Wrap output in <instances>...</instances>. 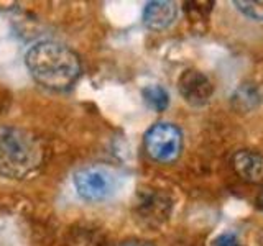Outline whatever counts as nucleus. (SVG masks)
I'll use <instances>...</instances> for the list:
<instances>
[{"label":"nucleus","mask_w":263,"mask_h":246,"mask_svg":"<svg viewBox=\"0 0 263 246\" xmlns=\"http://www.w3.org/2000/svg\"><path fill=\"white\" fill-rule=\"evenodd\" d=\"M25 64L40 86L66 90L78 80L81 61L78 54L58 41H38L25 54Z\"/></svg>","instance_id":"obj_1"},{"label":"nucleus","mask_w":263,"mask_h":246,"mask_svg":"<svg viewBox=\"0 0 263 246\" xmlns=\"http://www.w3.org/2000/svg\"><path fill=\"white\" fill-rule=\"evenodd\" d=\"M41 161L36 138L18 127H0V176L22 179Z\"/></svg>","instance_id":"obj_2"},{"label":"nucleus","mask_w":263,"mask_h":246,"mask_svg":"<svg viewBox=\"0 0 263 246\" xmlns=\"http://www.w3.org/2000/svg\"><path fill=\"white\" fill-rule=\"evenodd\" d=\"M72 186L82 200L104 202L117 192L119 177L114 169L96 164V166L81 168L74 172Z\"/></svg>","instance_id":"obj_3"},{"label":"nucleus","mask_w":263,"mask_h":246,"mask_svg":"<svg viewBox=\"0 0 263 246\" xmlns=\"http://www.w3.org/2000/svg\"><path fill=\"white\" fill-rule=\"evenodd\" d=\"M145 151L156 162L168 164L179 158L183 150V133L168 121H158L146 130L143 138Z\"/></svg>","instance_id":"obj_4"},{"label":"nucleus","mask_w":263,"mask_h":246,"mask_svg":"<svg viewBox=\"0 0 263 246\" xmlns=\"http://www.w3.org/2000/svg\"><path fill=\"white\" fill-rule=\"evenodd\" d=\"M178 90L186 104L191 107H204L211 100L214 86L204 72L197 69H186L178 79Z\"/></svg>","instance_id":"obj_5"},{"label":"nucleus","mask_w":263,"mask_h":246,"mask_svg":"<svg viewBox=\"0 0 263 246\" xmlns=\"http://www.w3.org/2000/svg\"><path fill=\"white\" fill-rule=\"evenodd\" d=\"M138 197H140V200L137 203L138 217L142 218L145 223L155 227V225L163 223V221L170 217L173 202L168 194L152 189V191L142 192V195L138 194Z\"/></svg>","instance_id":"obj_6"},{"label":"nucleus","mask_w":263,"mask_h":246,"mask_svg":"<svg viewBox=\"0 0 263 246\" xmlns=\"http://www.w3.org/2000/svg\"><path fill=\"white\" fill-rule=\"evenodd\" d=\"M178 18V7L168 0H155L148 2L143 10V23L153 31H163L170 28Z\"/></svg>","instance_id":"obj_7"},{"label":"nucleus","mask_w":263,"mask_h":246,"mask_svg":"<svg viewBox=\"0 0 263 246\" xmlns=\"http://www.w3.org/2000/svg\"><path fill=\"white\" fill-rule=\"evenodd\" d=\"M232 166L243 180L250 184L263 182V156L252 150H240L232 156Z\"/></svg>","instance_id":"obj_8"},{"label":"nucleus","mask_w":263,"mask_h":246,"mask_svg":"<svg viewBox=\"0 0 263 246\" xmlns=\"http://www.w3.org/2000/svg\"><path fill=\"white\" fill-rule=\"evenodd\" d=\"M143 102L148 109L153 112H164L170 105V94L168 90L160 84H150L142 89Z\"/></svg>","instance_id":"obj_9"},{"label":"nucleus","mask_w":263,"mask_h":246,"mask_svg":"<svg viewBox=\"0 0 263 246\" xmlns=\"http://www.w3.org/2000/svg\"><path fill=\"white\" fill-rule=\"evenodd\" d=\"M258 94H257V90H255L253 87L250 86H242V87H238L234 95H232V104L235 109L238 110H243V112H249L252 110L255 105L258 104Z\"/></svg>","instance_id":"obj_10"},{"label":"nucleus","mask_w":263,"mask_h":246,"mask_svg":"<svg viewBox=\"0 0 263 246\" xmlns=\"http://www.w3.org/2000/svg\"><path fill=\"white\" fill-rule=\"evenodd\" d=\"M104 238L101 233L90 228H76L71 232L69 244L71 246H102Z\"/></svg>","instance_id":"obj_11"},{"label":"nucleus","mask_w":263,"mask_h":246,"mask_svg":"<svg viewBox=\"0 0 263 246\" xmlns=\"http://www.w3.org/2000/svg\"><path fill=\"white\" fill-rule=\"evenodd\" d=\"M232 4L250 20L263 22V0H234Z\"/></svg>","instance_id":"obj_12"},{"label":"nucleus","mask_w":263,"mask_h":246,"mask_svg":"<svg viewBox=\"0 0 263 246\" xmlns=\"http://www.w3.org/2000/svg\"><path fill=\"white\" fill-rule=\"evenodd\" d=\"M212 5L214 2H187L186 12L189 13V16H191L193 20L199 18V16L205 18V16L212 12Z\"/></svg>","instance_id":"obj_13"},{"label":"nucleus","mask_w":263,"mask_h":246,"mask_svg":"<svg viewBox=\"0 0 263 246\" xmlns=\"http://www.w3.org/2000/svg\"><path fill=\"white\" fill-rule=\"evenodd\" d=\"M212 246H238V240L234 233H222L212 241Z\"/></svg>","instance_id":"obj_14"},{"label":"nucleus","mask_w":263,"mask_h":246,"mask_svg":"<svg viewBox=\"0 0 263 246\" xmlns=\"http://www.w3.org/2000/svg\"><path fill=\"white\" fill-rule=\"evenodd\" d=\"M115 246H155L148 240H140V238H127V240L119 241Z\"/></svg>","instance_id":"obj_15"},{"label":"nucleus","mask_w":263,"mask_h":246,"mask_svg":"<svg viewBox=\"0 0 263 246\" xmlns=\"http://www.w3.org/2000/svg\"><path fill=\"white\" fill-rule=\"evenodd\" d=\"M257 207L263 212V191L257 195Z\"/></svg>","instance_id":"obj_16"}]
</instances>
